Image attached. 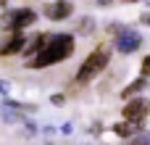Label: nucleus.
Here are the masks:
<instances>
[{"label": "nucleus", "instance_id": "423d86ee", "mask_svg": "<svg viewBox=\"0 0 150 145\" xmlns=\"http://www.w3.org/2000/svg\"><path fill=\"white\" fill-rule=\"evenodd\" d=\"M71 11H74V3H69V0H58V3H53V5L45 8V16H47L50 21H63L66 16H71Z\"/></svg>", "mask_w": 150, "mask_h": 145}, {"label": "nucleus", "instance_id": "9d476101", "mask_svg": "<svg viewBox=\"0 0 150 145\" xmlns=\"http://www.w3.org/2000/svg\"><path fill=\"white\" fill-rule=\"evenodd\" d=\"M129 145H150V132H137L129 137Z\"/></svg>", "mask_w": 150, "mask_h": 145}, {"label": "nucleus", "instance_id": "39448f33", "mask_svg": "<svg viewBox=\"0 0 150 145\" xmlns=\"http://www.w3.org/2000/svg\"><path fill=\"white\" fill-rule=\"evenodd\" d=\"M142 45V34L140 32H134V29H127V32H121L119 37H116V50L119 53H134L137 48Z\"/></svg>", "mask_w": 150, "mask_h": 145}, {"label": "nucleus", "instance_id": "dca6fc26", "mask_svg": "<svg viewBox=\"0 0 150 145\" xmlns=\"http://www.w3.org/2000/svg\"><path fill=\"white\" fill-rule=\"evenodd\" d=\"M129 3H137V0H129Z\"/></svg>", "mask_w": 150, "mask_h": 145}, {"label": "nucleus", "instance_id": "6e6552de", "mask_svg": "<svg viewBox=\"0 0 150 145\" xmlns=\"http://www.w3.org/2000/svg\"><path fill=\"white\" fill-rule=\"evenodd\" d=\"M148 77H140V79H134L132 85H127L124 87V92H121V98H127L129 100V95H134V92H142V90H148Z\"/></svg>", "mask_w": 150, "mask_h": 145}, {"label": "nucleus", "instance_id": "9b49d317", "mask_svg": "<svg viewBox=\"0 0 150 145\" xmlns=\"http://www.w3.org/2000/svg\"><path fill=\"white\" fill-rule=\"evenodd\" d=\"M142 77H148V79H150V55L142 61Z\"/></svg>", "mask_w": 150, "mask_h": 145}, {"label": "nucleus", "instance_id": "2eb2a0df", "mask_svg": "<svg viewBox=\"0 0 150 145\" xmlns=\"http://www.w3.org/2000/svg\"><path fill=\"white\" fill-rule=\"evenodd\" d=\"M145 21H148V24H150V16H145Z\"/></svg>", "mask_w": 150, "mask_h": 145}, {"label": "nucleus", "instance_id": "0eeeda50", "mask_svg": "<svg viewBox=\"0 0 150 145\" xmlns=\"http://www.w3.org/2000/svg\"><path fill=\"white\" fill-rule=\"evenodd\" d=\"M24 45H26V40H24V37H21V32H18V34H13L8 42H3V45H0V53H3V55H16V53H21V50H24Z\"/></svg>", "mask_w": 150, "mask_h": 145}, {"label": "nucleus", "instance_id": "1a4fd4ad", "mask_svg": "<svg viewBox=\"0 0 150 145\" xmlns=\"http://www.w3.org/2000/svg\"><path fill=\"white\" fill-rule=\"evenodd\" d=\"M113 132H116L119 137H132V135L140 132V124H134V122H121V124L113 127Z\"/></svg>", "mask_w": 150, "mask_h": 145}, {"label": "nucleus", "instance_id": "ddd939ff", "mask_svg": "<svg viewBox=\"0 0 150 145\" xmlns=\"http://www.w3.org/2000/svg\"><path fill=\"white\" fill-rule=\"evenodd\" d=\"M0 92H8V82H0Z\"/></svg>", "mask_w": 150, "mask_h": 145}, {"label": "nucleus", "instance_id": "f257e3e1", "mask_svg": "<svg viewBox=\"0 0 150 145\" xmlns=\"http://www.w3.org/2000/svg\"><path fill=\"white\" fill-rule=\"evenodd\" d=\"M71 53H74V37L71 34H50L45 40V45L34 53V58L29 61V66L32 69H45V66L66 61Z\"/></svg>", "mask_w": 150, "mask_h": 145}, {"label": "nucleus", "instance_id": "20e7f679", "mask_svg": "<svg viewBox=\"0 0 150 145\" xmlns=\"http://www.w3.org/2000/svg\"><path fill=\"white\" fill-rule=\"evenodd\" d=\"M150 111V103L145 98H132L127 106H124V111H121V116H124V122H134V124H142V119L148 116Z\"/></svg>", "mask_w": 150, "mask_h": 145}, {"label": "nucleus", "instance_id": "f03ea898", "mask_svg": "<svg viewBox=\"0 0 150 145\" xmlns=\"http://www.w3.org/2000/svg\"><path fill=\"white\" fill-rule=\"evenodd\" d=\"M108 61H111V53H108L105 48H98V50H95V53H90V55H87V61L79 66L76 79H79V82H90L92 77H98V74L108 66Z\"/></svg>", "mask_w": 150, "mask_h": 145}, {"label": "nucleus", "instance_id": "4468645a", "mask_svg": "<svg viewBox=\"0 0 150 145\" xmlns=\"http://www.w3.org/2000/svg\"><path fill=\"white\" fill-rule=\"evenodd\" d=\"M98 3H100V5H111V0H98Z\"/></svg>", "mask_w": 150, "mask_h": 145}, {"label": "nucleus", "instance_id": "f8f14e48", "mask_svg": "<svg viewBox=\"0 0 150 145\" xmlns=\"http://www.w3.org/2000/svg\"><path fill=\"white\" fill-rule=\"evenodd\" d=\"M53 103L55 106H63V95H53Z\"/></svg>", "mask_w": 150, "mask_h": 145}, {"label": "nucleus", "instance_id": "7ed1b4c3", "mask_svg": "<svg viewBox=\"0 0 150 145\" xmlns=\"http://www.w3.org/2000/svg\"><path fill=\"white\" fill-rule=\"evenodd\" d=\"M34 21H37V13L29 11V8H16V11H11V13L5 16V26H8L13 34H18L24 26H29V24H34Z\"/></svg>", "mask_w": 150, "mask_h": 145}]
</instances>
